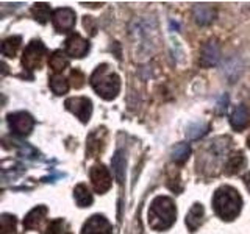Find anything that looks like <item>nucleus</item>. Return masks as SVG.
Listing matches in <instances>:
<instances>
[{
    "label": "nucleus",
    "instance_id": "obj_1",
    "mask_svg": "<svg viewBox=\"0 0 250 234\" xmlns=\"http://www.w3.org/2000/svg\"><path fill=\"white\" fill-rule=\"evenodd\" d=\"M213 206L216 214L222 218V220H233L236 218L241 206H242V198L236 189H233L230 186H222L219 187L214 194L213 198Z\"/></svg>",
    "mask_w": 250,
    "mask_h": 234
},
{
    "label": "nucleus",
    "instance_id": "obj_2",
    "mask_svg": "<svg viewBox=\"0 0 250 234\" xmlns=\"http://www.w3.org/2000/svg\"><path fill=\"white\" fill-rule=\"evenodd\" d=\"M175 205L169 197H156L148 209V225L156 231L167 230L175 222Z\"/></svg>",
    "mask_w": 250,
    "mask_h": 234
},
{
    "label": "nucleus",
    "instance_id": "obj_3",
    "mask_svg": "<svg viewBox=\"0 0 250 234\" xmlns=\"http://www.w3.org/2000/svg\"><path fill=\"white\" fill-rule=\"evenodd\" d=\"M91 84L94 91H96L100 97H104L105 100L114 98L121 89V80L114 72L109 70L108 64L99 66L91 77Z\"/></svg>",
    "mask_w": 250,
    "mask_h": 234
},
{
    "label": "nucleus",
    "instance_id": "obj_4",
    "mask_svg": "<svg viewBox=\"0 0 250 234\" xmlns=\"http://www.w3.org/2000/svg\"><path fill=\"white\" fill-rule=\"evenodd\" d=\"M45 53V47L42 45V42L39 41H33L27 45L25 52H23V58H22V64L27 69H36L41 66L42 57Z\"/></svg>",
    "mask_w": 250,
    "mask_h": 234
},
{
    "label": "nucleus",
    "instance_id": "obj_5",
    "mask_svg": "<svg viewBox=\"0 0 250 234\" xmlns=\"http://www.w3.org/2000/svg\"><path fill=\"white\" fill-rule=\"evenodd\" d=\"M66 108L70 113H74L82 122H88L92 113V103L86 97H74L66 100Z\"/></svg>",
    "mask_w": 250,
    "mask_h": 234
},
{
    "label": "nucleus",
    "instance_id": "obj_6",
    "mask_svg": "<svg viewBox=\"0 0 250 234\" xmlns=\"http://www.w3.org/2000/svg\"><path fill=\"white\" fill-rule=\"evenodd\" d=\"M91 181L94 189L99 194H104L111 187V175L104 164H96L91 169Z\"/></svg>",
    "mask_w": 250,
    "mask_h": 234
},
{
    "label": "nucleus",
    "instance_id": "obj_7",
    "mask_svg": "<svg viewBox=\"0 0 250 234\" xmlns=\"http://www.w3.org/2000/svg\"><path fill=\"white\" fill-rule=\"evenodd\" d=\"M8 122H10V128L16 133V135H28L33 128L35 125V120L31 119V116L27 114V113H14V114H10L8 117Z\"/></svg>",
    "mask_w": 250,
    "mask_h": 234
},
{
    "label": "nucleus",
    "instance_id": "obj_8",
    "mask_svg": "<svg viewBox=\"0 0 250 234\" xmlns=\"http://www.w3.org/2000/svg\"><path fill=\"white\" fill-rule=\"evenodd\" d=\"M52 22H53V27L57 28L60 33L69 31L75 25V13L70 10V8H60V10L53 13Z\"/></svg>",
    "mask_w": 250,
    "mask_h": 234
},
{
    "label": "nucleus",
    "instance_id": "obj_9",
    "mask_svg": "<svg viewBox=\"0 0 250 234\" xmlns=\"http://www.w3.org/2000/svg\"><path fill=\"white\" fill-rule=\"evenodd\" d=\"M88 50H89V44L80 35L72 33L66 39V52L70 55V57L82 58L88 53Z\"/></svg>",
    "mask_w": 250,
    "mask_h": 234
},
{
    "label": "nucleus",
    "instance_id": "obj_10",
    "mask_svg": "<svg viewBox=\"0 0 250 234\" xmlns=\"http://www.w3.org/2000/svg\"><path fill=\"white\" fill-rule=\"evenodd\" d=\"M82 234H111V225L104 215H94L84 223Z\"/></svg>",
    "mask_w": 250,
    "mask_h": 234
},
{
    "label": "nucleus",
    "instance_id": "obj_11",
    "mask_svg": "<svg viewBox=\"0 0 250 234\" xmlns=\"http://www.w3.org/2000/svg\"><path fill=\"white\" fill-rule=\"evenodd\" d=\"M231 127L234 130H244L247 125L250 123V108L246 106V105H239L233 109V113H231Z\"/></svg>",
    "mask_w": 250,
    "mask_h": 234
},
{
    "label": "nucleus",
    "instance_id": "obj_12",
    "mask_svg": "<svg viewBox=\"0 0 250 234\" xmlns=\"http://www.w3.org/2000/svg\"><path fill=\"white\" fill-rule=\"evenodd\" d=\"M111 167H113V174L117 179V183L122 184L125 181V167H127V159H125L124 150L116 152V155L113 156V161H111Z\"/></svg>",
    "mask_w": 250,
    "mask_h": 234
},
{
    "label": "nucleus",
    "instance_id": "obj_13",
    "mask_svg": "<svg viewBox=\"0 0 250 234\" xmlns=\"http://www.w3.org/2000/svg\"><path fill=\"white\" fill-rule=\"evenodd\" d=\"M217 61H219L217 45L213 42H208L207 45H203L200 52V64L205 67H211V66H214Z\"/></svg>",
    "mask_w": 250,
    "mask_h": 234
},
{
    "label": "nucleus",
    "instance_id": "obj_14",
    "mask_svg": "<svg viewBox=\"0 0 250 234\" xmlns=\"http://www.w3.org/2000/svg\"><path fill=\"white\" fill-rule=\"evenodd\" d=\"M45 214H47L45 206H38L33 211H30L28 215L25 217V220H23V228H27V230L38 228L39 223H41L42 218L45 217Z\"/></svg>",
    "mask_w": 250,
    "mask_h": 234
},
{
    "label": "nucleus",
    "instance_id": "obj_15",
    "mask_svg": "<svg viewBox=\"0 0 250 234\" xmlns=\"http://www.w3.org/2000/svg\"><path fill=\"white\" fill-rule=\"evenodd\" d=\"M202 218H203V206L195 203V205L189 209V213L186 215V225L188 228L191 231H195L200 226L202 223Z\"/></svg>",
    "mask_w": 250,
    "mask_h": 234
},
{
    "label": "nucleus",
    "instance_id": "obj_16",
    "mask_svg": "<svg viewBox=\"0 0 250 234\" xmlns=\"http://www.w3.org/2000/svg\"><path fill=\"white\" fill-rule=\"evenodd\" d=\"M246 164V158L244 155L241 152L238 153H233L231 156H229V159H227V164H225V174L227 175H234L238 174V172L244 167Z\"/></svg>",
    "mask_w": 250,
    "mask_h": 234
},
{
    "label": "nucleus",
    "instance_id": "obj_17",
    "mask_svg": "<svg viewBox=\"0 0 250 234\" xmlns=\"http://www.w3.org/2000/svg\"><path fill=\"white\" fill-rule=\"evenodd\" d=\"M104 136H105V130H96L89 136L88 139V153L91 156H96L100 150H102V145H104Z\"/></svg>",
    "mask_w": 250,
    "mask_h": 234
},
{
    "label": "nucleus",
    "instance_id": "obj_18",
    "mask_svg": "<svg viewBox=\"0 0 250 234\" xmlns=\"http://www.w3.org/2000/svg\"><path fill=\"white\" fill-rule=\"evenodd\" d=\"M194 14H195V20H197V23H200V25H207V23L213 22L216 16L214 10L208 5H199L195 8Z\"/></svg>",
    "mask_w": 250,
    "mask_h": 234
},
{
    "label": "nucleus",
    "instance_id": "obj_19",
    "mask_svg": "<svg viewBox=\"0 0 250 234\" xmlns=\"http://www.w3.org/2000/svg\"><path fill=\"white\" fill-rule=\"evenodd\" d=\"M74 197H75L77 205L80 206V208H86V206H89L91 203H92V194L89 192V189L84 184H78L75 187Z\"/></svg>",
    "mask_w": 250,
    "mask_h": 234
},
{
    "label": "nucleus",
    "instance_id": "obj_20",
    "mask_svg": "<svg viewBox=\"0 0 250 234\" xmlns=\"http://www.w3.org/2000/svg\"><path fill=\"white\" fill-rule=\"evenodd\" d=\"M208 131V123L203 122V120H195L191 122L188 125V130H186V136L189 139H199L203 135H207Z\"/></svg>",
    "mask_w": 250,
    "mask_h": 234
},
{
    "label": "nucleus",
    "instance_id": "obj_21",
    "mask_svg": "<svg viewBox=\"0 0 250 234\" xmlns=\"http://www.w3.org/2000/svg\"><path fill=\"white\" fill-rule=\"evenodd\" d=\"M67 64H69V59H67V57L62 52L58 50V52L52 53V57L49 59V66L52 67V70H53L55 74H60Z\"/></svg>",
    "mask_w": 250,
    "mask_h": 234
},
{
    "label": "nucleus",
    "instance_id": "obj_22",
    "mask_svg": "<svg viewBox=\"0 0 250 234\" xmlns=\"http://www.w3.org/2000/svg\"><path fill=\"white\" fill-rule=\"evenodd\" d=\"M50 88L55 94H57V96H62V94L67 92L69 83L66 81V78L62 75L55 74L53 77H50Z\"/></svg>",
    "mask_w": 250,
    "mask_h": 234
},
{
    "label": "nucleus",
    "instance_id": "obj_23",
    "mask_svg": "<svg viewBox=\"0 0 250 234\" xmlns=\"http://www.w3.org/2000/svg\"><path fill=\"white\" fill-rule=\"evenodd\" d=\"M189 155H191L189 145L182 142V144H178V145L174 147V150H172V159H174L175 162H178V164H183L188 158H189Z\"/></svg>",
    "mask_w": 250,
    "mask_h": 234
},
{
    "label": "nucleus",
    "instance_id": "obj_24",
    "mask_svg": "<svg viewBox=\"0 0 250 234\" xmlns=\"http://www.w3.org/2000/svg\"><path fill=\"white\" fill-rule=\"evenodd\" d=\"M21 45V38L19 36H13V38H8L6 41L2 44V53L5 57H14L16 52H18Z\"/></svg>",
    "mask_w": 250,
    "mask_h": 234
},
{
    "label": "nucleus",
    "instance_id": "obj_25",
    "mask_svg": "<svg viewBox=\"0 0 250 234\" xmlns=\"http://www.w3.org/2000/svg\"><path fill=\"white\" fill-rule=\"evenodd\" d=\"M33 16L36 18V20H39L41 23H45L47 19L50 18V6L47 3H38L33 8Z\"/></svg>",
    "mask_w": 250,
    "mask_h": 234
},
{
    "label": "nucleus",
    "instance_id": "obj_26",
    "mask_svg": "<svg viewBox=\"0 0 250 234\" xmlns=\"http://www.w3.org/2000/svg\"><path fill=\"white\" fill-rule=\"evenodd\" d=\"M0 228H2V234L13 233L16 230V218L13 215L3 214L0 218Z\"/></svg>",
    "mask_w": 250,
    "mask_h": 234
},
{
    "label": "nucleus",
    "instance_id": "obj_27",
    "mask_svg": "<svg viewBox=\"0 0 250 234\" xmlns=\"http://www.w3.org/2000/svg\"><path fill=\"white\" fill-rule=\"evenodd\" d=\"M62 230H64V222L53 220L49 223V226H47L45 234H62Z\"/></svg>",
    "mask_w": 250,
    "mask_h": 234
},
{
    "label": "nucleus",
    "instance_id": "obj_28",
    "mask_svg": "<svg viewBox=\"0 0 250 234\" xmlns=\"http://www.w3.org/2000/svg\"><path fill=\"white\" fill-rule=\"evenodd\" d=\"M70 80H72L74 88H77V89H80V88H83V86H84V75L80 72V70H77V69L70 72Z\"/></svg>",
    "mask_w": 250,
    "mask_h": 234
},
{
    "label": "nucleus",
    "instance_id": "obj_29",
    "mask_svg": "<svg viewBox=\"0 0 250 234\" xmlns=\"http://www.w3.org/2000/svg\"><path fill=\"white\" fill-rule=\"evenodd\" d=\"M84 27L91 30V35L96 33V28L92 25V18H84Z\"/></svg>",
    "mask_w": 250,
    "mask_h": 234
},
{
    "label": "nucleus",
    "instance_id": "obj_30",
    "mask_svg": "<svg viewBox=\"0 0 250 234\" xmlns=\"http://www.w3.org/2000/svg\"><path fill=\"white\" fill-rule=\"evenodd\" d=\"M246 186H247V189L250 191V172L246 175Z\"/></svg>",
    "mask_w": 250,
    "mask_h": 234
},
{
    "label": "nucleus",
    "instance_id": "obj_31",
    "mask_svg": "<svg viewBox=\"0 0 250 234\" xmlns=\"http://www.w3.org/2000/svg\"><path fill=\"white\" fill-rule=\"evenodd\" d=\"M247 145L250 147V136H249V139H247Z\"/></svg>",
    "mask_w": 250,
    "mask_h": 234
}]
</instances>
